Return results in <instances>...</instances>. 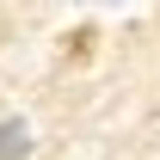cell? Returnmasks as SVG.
I'll use <instances>...</instances> for the list:
<instances>
[{
	"label": "cell",
	"instance_id": "1",
	"mask_svg": "<svg viewBox=\"0 0 160 160\" xmlns=\"http://www.w3.org/2000/svg\"><path fill=\"white\" fill-rule=\"evenodd\" d=\"M0 160H25V123L19 117L0 123Z\"/></svg>",
	"mask_w": 160,
	"mask_h": 160
}]
</instances>
